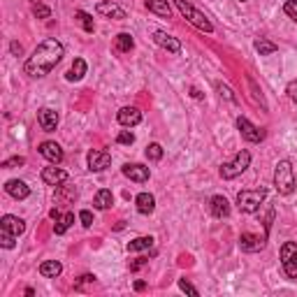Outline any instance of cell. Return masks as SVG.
I'll use <instances>...</instances> for the list:
<instances>
[{
    "label": "cell",
    "instance_id": "obj_11",
    "mask_svg": "<svg viewBox=\"0 0 297 297\" xmlns=\"http://www.w3.org/2000/svg\"><path fill=\"white\" fill-rule=\"evenodd\" d=\"M37 123L42 126V130H44V132H54L56 126H58V111L49 109V107L40 109V111H37Z\"/></svg>",
    "mask_w": 297,
    "mask_h": 297
},
{
    "label": "cell",
    "instance_id": "obj_17",
    "mask_svg": "<svg viewBox=\"0 0 297 297\" xmlns=\"http://www.w3.org/2000/svg\"><path fill=\"white\" fill-rule=\"evenodd\" d=\"M98 14L107 16V19H116V21H123L126 19V10L119 5H114V3H98Z\"/></svg>",
    "mask_w": 297,
    "mask_h": 297
},
{
    "label": "cell",
    "instance_id": "obj_8",
    "mask_svg": "<svg viewBox=\"0 0 297 297\" xmlns=\"http://www.w3.org/2000/svg\"><path fill=\"white\" fill-rule=\"evenodd\" d=\"M265 237L260 235H251V232H242L239 235V248H242L244 253H258L265 248Z\"/></svg>",
    "mask_w": 297,
    "mask_h": 297
},
{
    "label": "cell",
    "instance_id": "obj_45",
    "mask_svg": "<svg viewBox=\"0 0 297 297\" xmlns=\"http://www.w3.org/2000/svg\"><path fill=\"white\" fill-rule=\"evenodd\" d=\"M242 3H244V0H242Z\"/></svg>",
    "mask_w": 297,
    "mask_h": 297
},
{
    "label": "cell",
    "instance_id": "obj_10",
    "mask_svg": "<svg viewBox=\"0 0 297 297\" xmlns=\"http://www.w3.org/2000/svg\"><path fill=\"white\" fill-rule=\"evenodd\" d=\"M116 119H119V123H121L123 128H135L137 123L142 121V111L137 109V107H123V109H119Z\"/></svg>",
    "mask_w": 297,
    "mask_h": 297
},
{
    "label": "cell",
    "instance_id": "obj_3",
    "mask_svg": "<svg viewBox=\"0 0 297 297\" xmlns=\"http://www.w3.org/2000/svg\"><path fill=\"white\" fill-rule=\"evenodd\" d=\"M267 191L265 188H256V191H239L237 195V207L242 214H256L260 209V204L265 202Z\"/></svg>",
    "mask_w": 297,
    "mask_h": 297
},
{
    "label": "cell",
    "instance_id": "obj_15",
    "mask_svg": "<svg viewBox=\"0 0 297 297\" xmlns=\"http://www.w3.org/2000/svg\"><path fill=\"white\" fill-rule=\"evenodd\" d=\"M153 42H156L158 47H163V49H167L170 54H179L181 51V44H179V40L172 35H167L165 31H156L153 33Z\"/></svg>",
    "mask_w": 297,
    "mask_h": 297
},
{
    "label": "cell",
    "instance_id": "obj_7",
    "mask_svg": "<svg viewBox=\"0 0 297 297\" xmlns=\"http://www.w3.org/2000/svg\"><path fill=\"white\" fill-rule=\"evenodd\" d=\"M237 128H239V132H242L244 140L251 142V144H258V142L265 140V130L258 128V126H253L246 116H239V119H237Z\"/></svg>",
    "mask_w": 297,
    "mask_h": 297
},
{
    "label": "cell",
    "instance_id": "obj_22",
    "mask_svg": "<svg viewBox=\"0 0 297 297\" xmlns=\"http://www.w3.org/2000/svg\"><path fill=\"white\" fill-rule=\"evenodd\" d=\"M61 272H63V265L58 260H47V262H42V265H40V274L44 279H56Z\"/></svg>",
    "mask_w": 297,
    "mask_h": 297
},
{
    "label": "cell",
    "instance_id": "obj_13",
    "mask_svg": "<svg viewBox=\"0 0 297 297\" xmlns=\"http://www.w3.org/2000/svg\"><path fill=\"white\" fill-rule=\"evenodd\" d=\"M40 153L51 163V165L63 163V149L56 144V142H42V144H40Z\"/></svg>",
    "mask_w": 297,
    "mask_h": 297
},
{
    "label": "cell",
    "instance_id": "obj_38",
    "mask_svg": "<svg viewBox=\"0 0 297 297\" xmlns=\"http://www.w3.org/2000/svg\"><path fill=\"white\" fill-rule=\"evenodd\" d=\"M179 288H181L184 292H188V295H193V297L200 295V292H197V288H195V286H191V283H188L186 279H179Z\"/></svg>",
    "mask_w": 297,
    "mask_h": 297
},
{
    "label": "cell",
    "instance_id": "obj_26",
    "mask_svg": "<svg viewBox=\"0 0 297 297\" xmlns=\"http://www.w3.org/2000/svg\"><path fill=\"white\" fill-rule=\"evenodd\" d=\"M146 7H149V12H153V14L167 16V19H170V5H167V0H146Z\"/></svg>",
    "mask_w": 297,
    "mask_h": 297
},
{
    "label": "cell",
    "instance_id": "obj_36",
    "mask_svg": "<svg viewBox=\"0 0 297 297\" xmlns=\"http://www.w3.org/2000/svg\"><path fill=\"white\" fill-rule=\"evenodd\" d=\"M116 142H119V144H126V146H130L132 142H135V135H132L130 130H123V132H119V137H116Z\"/></svg>",
    "mask_w": 297,
    "mask_h": 297
},
{
    "label": "cell",
    "instance_id": "obj_34",
    "mask_svg": "<svg viewBox=\"0 0 297 297\" xmlns=\"http://www.w3.org/2000/svg\"><path fill=\"white\" fill-rule=\"evenodd\" d=\"M283 12H286V14L297 24V0H288L286 5H283Z\"/></svg>",
    "mask_w": 297,
    "mask_h": 297
},
{
    "label": "cell",
    "instance_id": "obj_12",
    "mask_svg": "<svg viewBox=\"0 0 297 297\" xmlns=\"http://www.w3.org/2000/svg\"><path fill=\"white\" fill-rule=\"evenodd\" d=\"M42 181L47 186H61V184L67 181V172L61 170V167H44L42 170Z\"/></svg>",
    "mask_w": 297,
    "mask_h": 297
},
{
    "label": "cell",
    "instance_id": "obj_9",
    "mask_svg": "<svg viewBox=\"0 0 297 297\" xmlns=\"http://www.w3.org/2000/svg\"><path fill=\"white\" fill-rule=\"evenodd\" d=\"M111 163V156L107 151H100V149H93L88 151V170L91 172H102L107 170Z\"/></svg>",
    "mask_w": 297,
    "mask_h": 297
},
{
    "label": "cell",
    "instance_id": "obj_30",
    "mask_svg": "<svg viewBox=\"0 0 297 297\" xmlns=\"http://www.w3.org/2000/svg\"><path fill=\"white\" fill-rule=\"evenodd\" d=\"M146 158H149V161H161V158H163V146L161 144H149V146H146Z\"/></svg>",
    "mask_w": 297,
    "mask_h": 297
},
{
    "label": "cell",
    "instance_id": "obj_6",
    "mask_svg": "<svg viewBox=\"0 0 297 297\" xmlns=\"http://www.w3.org/2000/svg\"><path fill=\"white\" fill-rule=\"evenodd\" d=\"M281 265L288 279H297V244L286 242L281 246Z\"/></svg>",
    "mask_w": 297,
    "mask_h": 297
},
{
    "label": "cell",
    "instance_id": "obj_28",
    "mask_svg": "<svg viewBox=\"0 0 297 297\" xmlns=\"http://www.w3.org/2000/svg\"><path fill=\"white\" fill-rule=\"evenodd\" d=\"M153 246V237H137L132 242H128V251L135 253V251H144V248H151Z\"/></svg>",
    "mask_w": 297,
    "mask_h": 297
},
{
    "label": "cell",
    "instance_id": "obj_2",
    "mask_svg": "<svg viewBox=\"0 0 297 297\" xmlns=\"http://www.w3.org/2000/svg\"><path fill=\"white\" fill-rule=\"evenodd\" d=\"M274 188L281 195H290L295 191V172L288 161H279L277 170H274Z\"/></svg>",
    "mask_w": 297,
    "mask_h": 297
},
{
    "label": "cell",
    "instance_id": "obj_32",
    "mask_svg": "<svg viewBox=\"0 0 297 297\" xmlns=\"http://www.w3.org/2000/svg\"><path fill=\"white\" fill-rule=\"evenodd\" d=\"M56 195H58V200H75L77 197V188H67L65 191V186H58V193H56Z\"/></svg>",
    "mask_w": 297,
    "mask_h": 297
},
{
    "label": "cell",
    "instance_id": "obj_24",
    "mask_svg": "<svg viewBox=\"0 0 297 297\" xmlns=\"http://www.w3.org/2000/svg\"><path fill=\"white\" fill-rule=\"evenodd\" d=\"M86 75V61L84 58H75V63H72V67L67 70V81H79L81 77Z\"/></svg>",
    "mask_w": 297,
    "mask_h": 297
},
{
    "label": "cell",
    "instance_id": "obj_41",
    "mask_svg": "<svg viewBox=\"0 0 297 297\" xmlns=\"http://www.w3.org/2000/svg\"><path fill=\"white\" fill-rule=\"evenodd\" d=\"M96 281V277H93V274H84V277H79V281L75 283V290H81V288H84V283H93Z\"/></svg>",
    "mask_w": 297,
    "mask_h": 297
},
{
    "label": "cell",
    "instance_id": "obj_44",
    "mask_svg": "<svg viewBox=\"0 0 297 297\" xmlns=\"http://www.w3.org/2000/svg\"><path fill=\"white\" fill-rule=\"evenodd\" d=\"M144 288H146L144 281H137V283H135V290H144Z\"/></svg>",
    "mask_w": 297,
    "mask_h": 297
},
{
    "label": "cell",
    "instance_id": "obj_25",
    "mask_svg": "<svg viewBox=\"0 0 297 297\" xmlns=\"http://www.w3.org/2000/svg\"><path fill=\"white\" fill-rule=\"evenodd\" d=\"M93 204H96L98 209H109V207L114 204V195H111V191H107V188L98 191L96 193V200H93Z\"/></svg>",
    "mask_w": 297,
    "mask_h": 297
},
{
    "label": "cell",
    "instance_id": "obj_16",
    "mask_svg": "<svg viewBox=\"0 0 297 297\" xmlns=\"http://www.w3.org/2000/svg\"><path fill=\"white\" fill-rule=\"evenodd\" d=\"M0 230H7V232H12L14 237H19V235H24V232H26V223H24V218L7 214V216H3V221H0Z\"/></svg>",
    "mask_w": 297,
    "mask_h": 297
},
{
    "label": "cell",
    "instance_id": "obj_29",
    "mask_svg": "<svg viewBox=\"0 0 297 297\" xmlns=\"http://www.w3.org/2000/svg\"><path fill=\"white\" fill-rule=\"evenodd\" d=\"M277 49H279V47L274 44V42L265 40V37H258V40H256V51H258L260 56H272Z\"/></svg>",
    "mask_w": 297,
    "mask_h": 297
},
{
    "label": "cell",
    "instance_id": "obj_35",
    "mask_svg": "<svg viewBox=\"0 0 297 297\" xmlns=\"http://www.w3.org/2000/svg\"><path fill=\"white\" fill-rule=\"evenodd\" d=\"M33 14L37 16V19H49L51 16V10L47 5H33Z\"/></svg>",
    "mask_w": 297,
    "mask_h": 297
},
{
    "label": "cell",
    "instance_id": "obj_42",
    "mask_svg": "<svg viewBox=\"0 0 297 297\" xmlns=\"http://www.w3.org/2000/svg\"><path fill=\"white\" fill-rule=\"evenodd\" d=\"M10 49H12V54H14V56H21V54H24V47H21L19 42H12Z\"/></svg>",
    "mask_w": 297,
    "mask_h": 297
},
{
    "label": "cell",
    "instance_id": "obj_31",
    "mask_svg": "<svg viewBox=\"0 0 297 297\" xmlns=\"http://www.w3.org/2000/svg\"><path fill=\"white\" fill-rule=\"evenodd\" d=\"M0 246L3 248H14V235L7 230H0Z\"/></svg>",
    "mask_w": 297,
    "mask_h": 297
},
{
    "label": "cell",
    "instance_id": "obj_21",
    "mask_svg": "<svg viewBox=\"0 0 297 297\" xmlns=\"http://www.w3.org/2000/svg\"><path fill=\"white\" fill-rule=\"evenodd\" d=\"M135 47V40H132L130 33H119L114 40V51L116 54H128V51Z\"/></svg>",
    "mask_w": 297,
    "mask_h": 297
},
{
    "label": "cell",
    "instance_id": "obj_19",
    "mask_svg": "<svg viewBox=\"0 0 297 297\" xmlns=\"http://www.w3.org/2000/svg\"><path fill=\"white\" fill-rule=\"evenodd\" d=\"M135 204H137V212L149 216V214H153V209H156V197H153L151 193H140V195L135 197Z\"/></svg>",
    "mask_w": 297,
    "mask_h": 297
},
{
    "label": "cell",
    "instance_id": "obj_23",
    "mask_svg": "<svg viewBox=\"0 0 297 297\" xmlns=\"http://www.w3.org/2000/svg\"><path fill=\"white\" fill-rule=\"evenodd\" d=\"M72 223H75V214H72V212L63 214V216L56 218V223H54V232H56V235H65V232L70 230Z\"/></svg>",
    "mask_w": 297,
    "mask_h": 297
},
{
    "label": "cell",
    "instance_id": "obj_5",
    "mask_svg": "<svg viewBox=\"0 0 297 297\" xmlns=\"http://www.w3.org/2000/svg\"><path fill=\"white\" fill-rule=\"evenodd\" d=\"M248 165H251V153L239 151L230 163H223V165H221V176L225 179V181H230V179H235V176L242 174Z\"/></svg>",
    "mask_w": 297,
    "mask_h": 297
},
{
    "label": "cell",
    "instance_id": "obj_39",
    "mask_svg": "<svg viewBox=\"0 0 297 297\" xmlns=\"http://www.w3.org/2000/svg\"><path fill=\"white\" fill-rule=\"evenodd\" d=\"M79 221L84 227H91L93 225V214L88 212V209H84V212H79Z\"/></svg>",
    "mask_w": 297,
    "mask_h": 297
},
{
    "label": "cell",
    "instance_id": "obj_27",
    "mask_svg": "<svg viewBox=\"0 0 297 297\" xmlns=\"http://www.w3.org/2000/svg\"><path fill=\"white\" fill-rule=\"evenodd\" d=\"M75 19L79 21V26H81V28H84L86 33H93V31H96V24H93V16L88 14V12L77 10V12H75Z\"/></svg>",
    "mask_w": 297,
    "mask_h": 297
},
{
    "label": "cell",
    "instance_id": "obj_37",
    "mask_svg": "<svg viewBox=\"0 0 297 297\" xmlns=\"http://www.w3.org/2000/svg\"><path fill=\"white\" fill-rule=\"evenodd\" d=\"M216 91L221 93V98H225V100H230V102H237V98L232 96V91L227 88L225 84H216Z\"/></svg>",
    "mask_w": 297,
    "mask_h": 297
},
{
    "label": "cell",
    "instance_id": "obj_40",
    "mask_svg": "<svg viewBox=\"0 0 297 297\" xmlns=\"http://www.w3.org/2000/svg\"><path fill=\"white\" fill-rule=\"evenodd\" d=\"M286 93H288V98H290V100L297 105V79H292L290 84L286 86Z\"/></svg>",
    "mask_w": 297,
    "mask_h": 297
},
{
    "label": "cell",
    "instance_id": "obj_14",
    "mask_svg": "<svg viewBox=\"0 0 297 297\" xmlns=\"http://www.w3.org/2000/svg\"><path fill=\"white\" fill-rule=\"evenodd\" d=\"M123 174H126L130 181H137V184L149 181V167L137 165V163H128V165H123Z\"/></svg>",
    "mask_w": 297,
    "mask_h": 297
},
{
    "label": "cell",
    "instance_id": "obj_20",
    "mask_svg": "<svg viewBox=\"0 0 297 297\" xmlns=\"http://www.w3.org/2000/svg\"><path fill=\"white\" fill-rule=\"evenodd\" d=\"M212 214H214L216 218L230 216V202H227L223 195H214V197H212Z\"/></svg>",
    "mask_w": 297,
    "mask_h": 297
},
{
    "label": "cell",
    "instance_id": "obj_4",
    "mask_svg": "<svg viewBox=\"0 0 297 297\" xmlns=\"http://www.w3.org/2000/svg\"><path fill=\"white\" fill-rule=\"evenodd\" d=\"M174 5L179 7V12H181V14L186 16V19L191 21L193 26H195V28H200L202 33H212V31H214L212 21L207 19V16L202 14V12H197L195 7L191 5V3H186V0H174Z\"/></svg>",
    "mask_w": 297,
    "mask_h": 297
},
{
    "label": "cell",
    "instance_id": "obj_1",
    "mask_svg": "<svg viewBox=\"0 0 297 297\" xmlns=\"http://www.w3.org/2000/svg\"><path fill=\"white\" fill-rule=\"evenodd\" d=\"M61 58H63V44L58 40H54V37H49V40H44L42 44L35 47V51L28 56L24 70L26 75L31 77H44L61 63Z\"/></svg>",
    "mask_w": 297,
    "mask_h": 297
},
{
    "label": "cell",
    "instance_id": "obj_18",
    "mask_svg": "<svg viewBox=\"0 0 297 297\" xmlns=\"http://www.w3.org/2000/svg\"><path fill=\"white\" fill-rule=\"evenodd\" d=\"M5 191L7 195H12L14 200H26V197L31 195V188L26 186L24 181H19V179H12V181L5 184Z\"/></svg>",
    "mask_w": 297,
    "mask_h": 297
},
{
    "label": "cell",
    "instance_id": "obj_43",
    "mask_svg": "<svg viewBox=\"0 0 297 297\" xmlns=\"http://www.w3.org/2000/svg\"><path fill=\"white\" fill-rule=\"evenodd\" d=\"M144 265H146V258H140V260H135L130 265V269H132V272H137V269H140V267H144Z\"/></svg>",
    "mask_w": 297,
    "mask_h": 297
},
{
    "label": "cell",
    "instance_id": "obj_33",
    "mask_svg": "<svg viewBox=\"0 0 297 297\" xmlns=\"http://www.w3.org/2000/svg\"><path fill=\"white\" fill-rule=\"evenodd\" d=\"M21 165H26V158H24V156L7 158V161L3 163V167H5V170H14V167H21Z\"/></svg>",
    "mask_w": 297,
    "mask_h": 297
}]
</instances>
